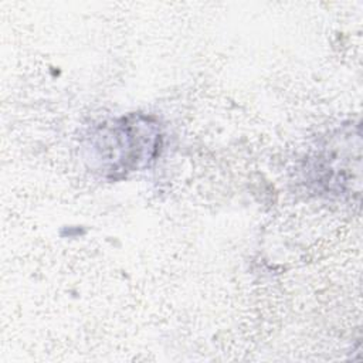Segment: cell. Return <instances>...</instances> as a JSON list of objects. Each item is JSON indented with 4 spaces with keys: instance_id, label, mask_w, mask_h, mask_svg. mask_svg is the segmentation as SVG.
I'll return each instance as SVG.
<instances>
[{
    "instance_id": "obj_1",
    "label": "cell",
    "mask_w": 363,
    "mask_h": 363,
    "mask_svg": "<svg viewBox=\"0 0 363 363\" xmlns=\"http://www.w3.org/2000/svg\"><path fill=\"white\" fill-rule=\"evenodd\" d=\"M129 119H122L111 128H105V132L96 135L101 140L102 153L106 152V160H113L111 172H123L132 166L139 164V162L149 159L153 149L157 146V135H155V128L147 119L140 118L133 122Z\"/></svg>"
}]
</instances>
